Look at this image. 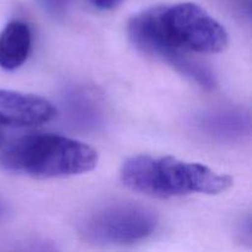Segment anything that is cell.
Segmentation results:
<instances>
[{"instance_id": "6da1fadb", "label": "cell", "mask_w": 252, "mask_h": 252, "mask_svg": "<svg viewBox=\"0 0 252 252\" xmlns=\"http://www.w3.org/2000/svg\"><path fill=\"white\" fill-rule=\"evenodd\" d=\"M135 48L174 66L189 53H220L229 44L225 27L194 2L147 7L128 22Z\"/></svg>"}, {"instance_id": "7a4b0ae2", "label": "cell", "mask_w": 252, "mask_h": 252, "mask_svg": "<svg viewBox=\"0 0 252 252\" xmlns=\"http://www.w3.org/2000/svg\"><path fill=\"white\" fill-rule=\"evenodd\" d=\"M120 177L127 189L162 199L192 193L219 194L234 184L229 175L170 155L140 154L128 158L121 166Z\"/></svg>"}, {"instance_id": "ba28073f", "label": "cell", "mask_w": 252, "mask_h": 252, "mask_svg": "<svg viewBox=\"0 0 252 252\" xmlns=\"http://www.w3.org/2000/svg\"><path fill=\"white\" fill-rule=\"evenodd\" d=\"M32 46L30 26L21 20H12L0 32V68L19 69L29 58Z\"/></svg>"}, {"instance_id": "9c48e42d", "label": "cell", "mask_w": 252, "mask_h": 252, "mask_svg": "<svg viewBox=\"0 0 252 252\" xmlns=\"http://www.w3.org/2000/svg\"><path fill=\"white\" fill-rule=\"evenodd\" d=\"M73 0H39V4L52 16H62L66 12Z\"/></svg>"}, {"instance_id": "52a82bcc", "label": "cell", "mask_w": 252, "mask_h": 252, "mask_svg": "<svg viewBox=\"0 0 252 252\" xmlns=\"http://www.w3.org/2000/svg\"><path fill=\"white\" fill-rule=\"evenodd\" d=\"M62 102L68 120L81 129L96 130L105 123L102 103L88 89L81 86L66 89Z\"/></svg>"}, {"instance_id": "8fae6325", "label": "cell", "mask_w": 252, "mask_h": 252, "mask_svg": "<svg viewBox=\"0 0 252 252\" xmlns=\"http://www.w3.org/2000/svg\"><path fill=\"white\" fill-rule=\"evenodd\" d=\"M7 212H9V208H7L6 203L2 199H0V220H2L6 217Z\"/></svg>"}, {"instance_id": "5b68a950", "label": "cell", "mask_w": 252, "mask_h": 252, "mask_svg": "<svg viewBox=\"0 0 252 252\" xmlns=\"http://www.w3.org/2000/svg\"><path fill=\"white\" fill-rule=\"evenodd\" d=\"M56 113L47 98L0 89V127H33L49 122Z\"/></svg>"}, {"instance_id": "30bf717a", "label": "cell", "mask_w": 252, "mask_h": 252, "mask_svg": "<svg viewBox=\"0 0 252 252\" xmlns=\"http://www.w3.org/2000/svg\"><path fill=\"white\" fill-rule=\"evenodd\" d=\"M89 1L96 9L107 11V10H113L117 6H120L123 2V0H89Z\"/></svg>"}, {"instance_id": "3957f363", "label": "cell", "mask_w": 252, "mask_h": 252, "mask_svg": "<svg viewBox=\"0 0 252 252\" xmlns=\"http://www.w3.org/2000/svg\"><path fill=\"white\" fill-rule=\"evenodd\" d=\"M98 154L81 140L57 133H32L5 145L0 166L9 172L59 179L85 174L96 167Z\"/></svg>"}, {"instance_id": "277c9868", "label": "cell", "mask_w": 252, "mask_h": 252, "mask_svg": "<svg viewBox=\"0 0 252 252\" xmlns=\"http://www.w3.org/2000/svg\"><path fill=\"white\" fill-rule=\"evenodd\" d=\"M159 225L153 209L132 202H115L86 214L79 234L86 241L106 245H126L145 240Z\"/></svg>"}, {"instance_id": "8992f818", "label": "cell", "mask_w": 252, "mask_h": 252, "mask_svg": "<svg viewBox=\"0 0 252 252\" xmlns=\"http://www.w3.org/2000/svg\"><path fill=\"white\" fill-rule=\"evenodd\" d=\"M196 127L216 140L235 142L250 135L251 117L243 108H214L197 116Z\"/></svg>"}, {"instance_id": "7c38bea8", "label": "cell", "mask_w": 252, "mask_h": 252, "mask_svg": "<svg viewBox=\"0 0 252 252\" xmlns=\"http://www.w3.org/2000/svg\"><path fill=\"white\" fill-rule=\"evenodd\" d=\"M6 145V137H5V133L1 130V127H0V148L5 147Z\"/></svg>"}]
</instances>
